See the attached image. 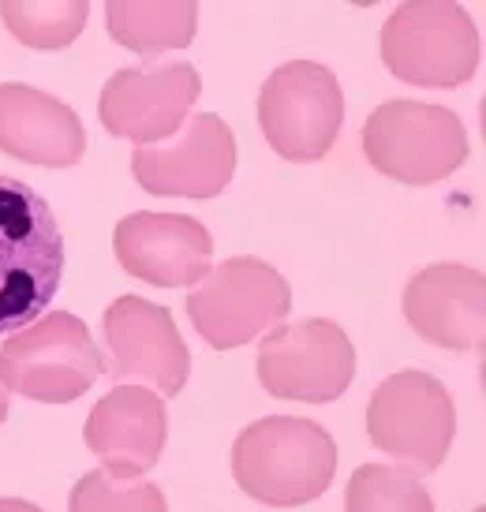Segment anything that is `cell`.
Instances as JSON below:
<instances>
[{"label":"cell","mask_w":486,"mask_h":512,"mask_svg":"<svg viewBox=\"0 0 486 512\" xmlns=\"http://www.w3.org/2000/svg\"><path fill=\"white\" fill-rule=\"evenodd\" d=\"M124 273L154 288H195L214 270V236L202 221L180 214H131L113 232Z\"/></svg>","instance_id":"obj_13"},{"label":"cell","mask_w":486,"mask_h":512,"mask_svg":"<svg viewBox=\"0 0 486 512\" xmlns=\"http://www.w3.org/2000/svg\"><path fill=\"white\" fill-rule=\"evenodd\" d=\"M457 434L453 397L427 370H401L374 389L367 404V438L419 475L438 471Z\"/></svg>","instance_id":"obj_7"},{"label":"cell","mask_w":486,"mask_h":512,"mask_svg":"<svg viewBox=\"0 0 486 512\" xmlns=\"http://www.w3.org/2000/svg\"><path fill=\"white\" fill-rule=\"evenodd\" d=\"M483 42L468 12L449 0L401 4L382 27V64L408 86L453 90L479 68Z\"/></svg>","instance_id":"obj_3"},{"label":"cell","mask_w":486,"mask_h":512,"mask_svg":"<svg viewBox=\"0 0 486 512\" xmlns=\"http://www.w3.org/2000/svg\"><path fill=\"white\" fill-rule=\"evenodd\" d=\"M0 150L42 169H72L86 154L83 120L38 86L0 83Z\"/></svg>","instance_id":"obj_16"},{"label":"cell","mask_w":486,"mask_h":512,"mask_svg":"<svg viewBox=\"0 0 486 512\" xmlns=\"http://www.w3.org/2000/svg\"><path fill=\"white\" fill-rule=\"evenodd\" d=\"M258 382L277 400L329 404L356 378V348L337 322L300 318L258 344Z\"/></svg>","instance_id":"obj_9"},{"label":"cell","mask_w":486,"mask_h":512,"mask_svg":"<svg viewBox=\"0 0 486 512\" xmlns=\"http://www.w3.org/2000/svg\"><path fill=\"white\" fill-rule=\"evenodd\" d=\"M344 509L348 512H430L434 498L427 486L419 483L415 468H382V464H363V468L348 479L344 490Z\"/></svg>","instance_id":"obj_19"},{"label":"cell","mask_w":486,"mask_h":512,"mask_svg":"<svg viewBox=\"0 0 486 512\" xmlns=\"http://www.w3.org/2000/svg\"><path fill=\"white\" fill-rule=\"evenodd\" d=\"M404 318L423 341L449 352L483 348L486 318V277L483 270L434 262L415 273L404 288Z\"/></svg>","instance_id":"obj_15"},{"label":"cell","mask_w":486,"mask_h":512,"mask_svg":"<svg viewBox=\"0 0 486 512\" xmlns=\"http://www.w3.org/2000/svg\"><path fill=\"white\" fill-rule=\"evenodd\" d=\"M363 154L389 180L438 184L464 165L468 131L453 109L404 98L386 101L363 124Z\"/></svg>","instance_id":"obj_5"},{"label":"cell","mask_w":486,"mask_h":512,"mask_svg":"<svg viewBox=\"0 0 486 512\" xmlns=\"http://www.w3.org/2000/svg\"><path fill=\"white\" fill-rule=\"evenodd\" d=\"M68 509L72 512H116V509L165 512V498H161L158 486L120 479V475H113L109 468H98L75 483L72 498H68Z\"/></svg>","instance_id":"obj_20"},{"label":"cell","mask_w":486,"mask_h":512,"mask_svg":"<svg viewBox=\"0 0 486 512\" xmlns=\"http://www.w3.org/2000/svg\"><path fill=\"white\" fill-rule=\"evenodd\" d=\"M292 311V288L262 258H229L187 296V318L217 352H232L258 333L281 326Z\"/></svg>","instance_id":"obj_6"},{"label":"cell","mask_w":486,"mask_h":512,"mask_svg":"<svg viewBox=\"0 0 486 512\" xmlns=\"http://www.w3.org/2000/svg\"><path fill=\"white\" fill-rule=\"evenodd\" d=\"M169 434V415L161 393L150 385H120L94 404L86 419V449L98 456L101 468L120 479H139L161 460Z\"/></svg>","instance_id":"obj_14"},{"label":"cell","mask_w":486,"mask_h":512,"mask_svg":"<svg viewBox=\"0 0 486 512\" xmlns=\"http://www.w3.org/2000/svg\"><path fill=\"white\" fill-rule=\"evenodd\" d=\"M8 393H12V389H8V385L0 382V423L8 419V408H12V400H8Z\"/></svg>","instance_id":"obj_21"},{"label":"cell","mask_w":486,"mask_h":512,"mask_svg":"<svg viewBox=\"0 0 486 512\" xmlns=\"http://www.w3.org/2000/svg\"><path fill=\"white\" fill-rule=\"evenodd\" d=\"M64 277V236L53 206L0 172V337L38 322Z\"/></svg>","instance_id":"obj_1"},{"label":"cell","mask_w":486,"mask_h":512,"mask_svg":"<svg viewBox=\"0 0 486 512\" xmlns=\"http://www.w3.org/2000/svg\"><path fill=\"white\" fill-rule=\"evenodd\" d=\"M109 38L139 57H161L187 49L199 27V4L191 0H109L105 4Z\"/></svg>","instance_id":"obj_17"},{"label":"cell","mask_w":486,"mask_h":512,"mask_svg":"<svg viewBox=\"0 0 486 512\" xmlns=\"http://www.w3.org/2000/svg\"><path fill=\"white\" fill-rule=\"evenodd\" d=\"M90 4L86 0H4L0 19L19 45L57 53L83 34Z\"/></svg>","instance_id":"obj_18"},{"label":"cell","mask_w":486,"mask_h":512,"mask_svg":"<svg viewBox=\"0 0 486 512\" xmlns=\"http://www.w3.org/2000/svg\"><path fill=\"white\" fill-rule=\"evenodd\" d=\"M105 374L101 348L72 311L42 314L0 348V382L42 404H72Z\"/></svg>","instance_id":"obj_4"},{"label":"cell","mask_w":486,"mask_h":512,"mask_svg":"<svg viewBox=\"0 0 486 512\" xmlns=\"http://www.w3.org/2000/svg\"><path fill=\"white\" fill-rule=\"evenodd\" d=\"M199 94V72L184 60L165 68H120L101 90V128L139 146L165 143L180 131Z\"/></svg>","instance_id":"obj_12"},{"label":"cell","mask_w":486,"mask_h":512,"mask_svg":"<svg viewBox=\"0 0 486 512\" xmlns=\"http://www.w3.org/2000/svg\"><path fill=\"white\" fill-rule=\"evenodd\" d=\"M101 337L116 382L139 378L161 397H180L191 374V356L165 307L143 296H120L101 318Z\"/></svg>","instance_id":"obj_11"},{"label":"cell","mask_w":486,"mask_h":512,"mask_svg":"<svg viewBox=\"0 0 486 512\" xmlns=\"http://www.w3.org/2000/svg\"><path fill=\"white\" fill-rule=\"evenodd\" d=\"M232 475L258 505L296 509L322 498L337 475V441L311 419L270 415L232 445Z\"/></svg>","instance_id":"obj_2"},{"label":"cell","mask_w":486,"mask_h":512,"mask_svg":"<svg viewBox=\"0 0 486 512\" xmlns=\"http://www.w3.org/2000/svg\"><path fill=\"white\" fill-rule=\"evenodd\" d=\"M344 120L337 75L315 60H288L258 90V124L285 161H322Z\"/></svg>","instance_id":"obj_8"},{"label":"cell","mask_w":486,"mask_h":512,"mask_svg":"<svg viewBox=\"0 0 486 512\" xmlns=\"http://www.w3.org/2000/svg\"><path fill=\"white\" fill-rule=\"evenodd\" d=\"M131 172L158 199H217L236 172V135L217 113H195L176 139L139 146Z\"/></svg>","instance_id":"obj_10"}]
</instances>
